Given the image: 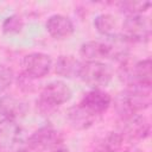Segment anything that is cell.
Instances as JSON below:
<instances>
[{"mask_svg": "<svg viewBox=\"0 0 152 152\" xmlns=\"http://www.w3.org/2000/svg\"><path fill=\"white\" fill-rule=\"evenodd\" d=\"M151 106V87L134 84L126 87L114 99V107L121 119L147 109Z\"/></svg>", "mask_w": 152, "mask_h": 152, "instance_id": "1", "label": "cell"}, {"mask_svg": "<svg viewBox=\"0 0 152 152\" xmlns=\"http://www.w3.org/2000/svg\"><path fill=\"white\" fill-rule=\"evenodd\" d=\"M72 96L71 88L61 80L51 81L45 84L36 101L37 110L43 115L53 113L57 107L68 102Z\"/></svg>", "mask_w": 152, "mask_h": 152, "instance_id": "2", "label": "cell"}, {"mask_svg": "<svg viewBox=\"0 0 152 152\" xmlns=\"http://www.w3.org/2000/svg\"><path fill=\"white\" fill-rule=\"evenodd\" d=\"M119 78L126 87L140 84L151 87L152 84V61L150 57L131 64L128 59L120 64Z\"/></svg>", "mask_w": 152, "mask_h": 152, "instance_id": "3", "label": "cell"}, {"mask_svg": "<svg viewBox=\"0 0 152 152\" xmlns=\"http://www.w3.org/2000/svg\"><path fill=\"white\" fill-rule=\"evenodd\" d=\"M120 34L129 43H146L151 37V25L148 19L141 15L126 17Z\"/></svg>", "mask_w": 152, "mask_h": 152, "instance_id": "4", "label": "cell"}, {"mask_svg": "<svg viewBox=\"0 0 152 152\" xmlns=\"http://www.w3.org/2000/svg\"><path fill=\"white\" fill-rule=\"evenodd\" d=\"M113 77L112 68L101 62H83L80 78L91 88L106 87Z\"/></svg>", "mask_w": 152, "mask_h": 152, "instance_id": "5", "label": "cell"}, {"mask_svg": "<svg viewBox=\"0 0 152 152\" xmlns=\"http://www.w3.org/2000/svg\"><path fill=\"white\" fill-rule=\"evenodd\" d=\"M62 135L61 133L50 125L42 126L36 129L27 139V146L37 152L52 151L62 147Z\"/></svg>", "mask_w": 152, "mask_h": 152, "instance_id": "6", "label": "cell"}, {"mask_svg": "<svg viewBox=\"0 0 152 152\" xmlns=\"http://www.w3.org/2000/svg\"><path fill=\"white\" fill-rule=\"evenodd\" d=\"M121 128L119 133L124 140H144L150 137L151 125L148 119L142 114H133L128 118L121 119Z\"/></svg>", "mask_w": 152, "mask_h": 152, "instance_id": "7", "label": "cell"}, {"mask_svg": "<svg viewBox=\"0 0 152 152\" xmlns=\"http://www.w3.org/2000/svg\"><path fill=\"white\" fill-rule=\"evenodd\" d=\"M52 68V58L45 52H31L23 58V72L32 78L46 76Z\"/></svg>", "mask_w": 152, "mask_h": 152, "instance_id": "8", "label": "cell"}, {"mask_svg": "<svg viewBox=\"0 0 152 152\" xmlns=\"http://www.w3.org/2000/svg\"><path fill=\"white\" fill-rule=\"evenodd\" d=\"M112 101L113 99L110 94L103 90L102 88H91L83 95L80 103L91 114L101 116L108 110L112 104Z\"/></svg>", "mask_w": 152, "mask_h": 152, "instance_id": "9", "label": "cell"}, {"mask_svg": "<svg viewBox=\"0 0 152 152\" xmlns=\"http://www.w3.org/2000/svg\"><path fill=\"white\" fill-rule=\"evenodd\" d=\"M21 127L14 120H0V151L8 152L13 150L21 140Z\"/></svg>", "mask_w": 152, "mask_h": 152, "instance_id": "10", "label": "cell"}, {"mask_svg": "<svg viewBox=\"0 0 152 152\" xmlns=\"http://www.w3.org/2000/svg\"><path fill=\"white\" fill-rule=\"evenodd\" d=\"M27 110L28 104L24 100L8 94L0 96V116L2 119L18 121L27 114Z\"/></svg>", "mask_w": 152, "mask_h": 152, "instance_id": "11", "label": "cell"}, {"mask_svg": "<svg viewBox=\"0 0 152 152\" xmlns=\"http://www.w3.org/2000/svg\"><path fill=\"white\" fill-rule=\"evenodd\" d=\"M45 30L55 39H65L74 33L75 26L69 17L64 14H52L45 21Z\"/></svg>", "mask_w": 152, "mask_h": 152, "instance_id": "12", "label": "cell"}, {"mask_svg": "<svg viewBox=\"0 0 152 152\" xmlns=\"http://www.w3.org/2000/svg\"><path fill=\"white\" fill-rule=\"evenodd\" d=\"M97 118L99 116L91 114L81 103L70 107L68 109V113H66V120H68L69 125L72 128L78 129V131L90 128L95 124Z\"/></svg>", "mask_w": 152, "mask_h": 152, "instance_id": "13", "label": "cell"}, {"mask_svg": "<svg viewBox=\"0 0 152 152\" xmlns=\"http://www.w3.org/2000/svg\"><path fill=\"white\" fill-rule=\"evenodd\" d=\"M83 62L72 55H61L55 63V72L63 78H80Z\"/></svg>", "mask_w": 152, "mask_h": 152, "instance_id": "14", "label": "cell"}, {"mask_svg": "<svg viewBox=\"0 0 152 152\" xmlns=\"http://www.w3.org/2000/svg\"><path fill=\"white\" fill-rule=\"evenodd\" d=\"M106 45H107V58H112L113 61H116L120 64L128 59L129 43L120 33H116L107 38Z\"/></svg>", "mask_w": 152, "mask_h": 152, "instance_id": "15", "label": "cell"}, {"mask_svg": "<svg viewBox=\"0 0 152 152\" xmlns=\"http://www.w3.org/2000/svg\"><path fill=\"white\" fill-rule=\"evenodd\" d=\"M80 55L86 62H96L107 58V45L102 40H87L80 46Z\"/></svg>", "mask_w": 152, "mask_h": 152, "instance_id": "16", "label": "cell"}, {"mask_svg": "<svg viewBox=\"0 0 152 152\" xmlns=\"http://www.w3.org/2000/svg\"><path fill=\"white\" fill-rule=\"evenodd\" d=\"M93 25L95 30L103 37H112L116 34V19L110 13H100L94 18Z\"/></svg>", "mask_w": 152, "mask_h": 152, "instance_id": "17", "label": "cell"}, {"mask_svg": "<svg viewBox=\"0 0 152 152\" xmlns=\"http://www.w3.org/2000/svg\"><path fill=\"white\" fill-rule=\"evenodd\" d=\"M119 11L121 13H124L126 17H131V15H141L144 14L150 7H151V2L150 1H133V0H128V1H120L116 4Z\"/></svg>", "mask_w": 152, "mask_h": 152, "instance_id": "18", "label": "cell"}, {"mask_svg": "<svg viewBox=\"0 0 152 152\" xmlns=\"http://www.w3.org/2000/svg\"><path fill=\"white\" fill-rule=\"evenodd\" d=\"M1 28L5 34H8V36L18 34L24 28V19L21 18V15L13 13L5 18V20L2 21Z\"/></svg>", "mask_w": 152, "mask_h": 152, "instance_id": "19", "label": "cell"}, {"mask_svg": "<svg viewBox=\"0 0 152 152\" xmlns=\"http://www.w3.org/2000/svg\"><path fill=\"white\" fill-rule=\"evenodd\" d=\"M14 80H15V76L13 70L8 65L0 63V93H4L5 90H7L12 86Z\"/></svg>", "mask_w": 152, "mask_h": 152, "instance_id": "20", "label": "cell"}, {"mask_svg": "<svg viewBox=\"0 0 152 152\" xmlns=\"http://www.w3.org/2000/svg\"><path fill=\"white\" fill-rule=\"evenodd\" d=\"M34 81H36V78H32L31 76L26 75L25 72H21L20 76L17 77V84L24 91H32V90H34V88H36Z\"/></svg>", "mask_w": 152, "mask_h": 152, "instance_id": "21", "label": "cell"}, {"mask_svg": "<svg viewBox=\"0 0 152 152\" xmlns=\"http://www.w3.org/2000/svg\"><path fill=\"white\" fill-rule=\"evenodd\" d=\"M126 152H144V151L140 150V148H138V147H135V146H133V147H129Z\"/></svg>", "mask_w": 152, "mask_h": 152, "instance_id": "22", "label": "cell"}, {"mask_svg": "<svg viewBox=\"0 0 152 152\" xmlns=\"http://www.w3.org/2000/svg\"><path fill=\"white\" fill-rule=\"evenodd\" d=\"M17 152H37V151H34V150H32V148H30V147L27 146V147H24V148L18 150Z\"/></svg>", "mask_w": 152, "mask_h": 152, "instance_id": "23", "label": "cell"}, {"mask_svg": "<svg viewBox=\"0 0 152 152\" xmlns=\"http://www.w3.org/2000/svg\"><path fill=\"white\" fill-rule=\"evenodd\" d=\"M50 152H69L66 148H64V147H58V148H56V150H52V151H50Z\"/></svg>", "mask_w": 152, "mask_h": 152, "instance_id": "24", "label": "cell"}, {"mask_svg": "<svg viewBox=\"0 0 152 152\" xmlns=\"http://www.w3.org/2000/svg\"><path fill=\"white\" fill-rule=\"evenodd\" d=\"M0 152H2V151H0Z\"/></svg>", "mask_w": 152, "mask_h": 152, "instance_id": "25", "label": "cell"}]
</instances>
